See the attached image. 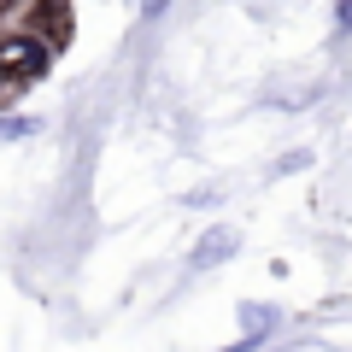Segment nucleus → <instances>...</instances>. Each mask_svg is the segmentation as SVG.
Listing matches in <instances>:
<instances>
[{
  "label": "nucleus",
  "mask_w": 352,
  "mask_h": 352,
  "mask_svg": "<svg viewBox=\"0 0 352 352\" xmlns=\"http://www.w3.org/2000/svg\"><path fill=\"white\" fill-rule=\"evenodd\" d=\"M53 59H59V53H53L41 36H30V30H6V36H0V65H6V71H18L24 82L53 76Z\"/></svg>",
  "instance_id": "nucleus-1"
},
{
  "label": "nucleus",
  "mask_w": 352,
  "mask_h": 352,
  "mask_svg": "<svg viewBox=\"0 0 352 352\" xmlns=\"http://www.w3.org/2000/svg\"><path fill=\"white\" fill-rule=\"evenodd\" d=\"M18 30L41 36L59 53L65 41H71V0H24V6H18Z\"/></svg>",
  "instance_id": "nucleus-2"
},
{
  "label": "nucleus",
  "mask_w": 352,
  "mask_h": 352,
  "mask_svg": "<svg viewBox=\"0 0 352 352\" xmlns=\"http://www.w3.org/2000/svg\"><path fill=\"white\" fill-rule=\"evenodd\" d=\"M235 317H241V340H252V346H270L276 329H282V311H276V305H264V300H241Z\"/></svg>",
  "instance_id": "nucleus-3"
},
{
  "label": "nucleus",
  "mask_w": 352,
  "mask_h": 352,
  "mask_svg": "<svg viewBox=\"0 0 352 352\" xmlns=\"http://www.w3.org/2000/svg\"><path fill=\"white\" fill-rule=\"evenodd\" d=\"M235 247H241V235H235V229H206V235H200V247H194V258H188V270H217V264H229V258H235Z\"/></svg>",
  "instance_id": "nucleus-4"
},
{
  "label": "nucleus",
  "mask_w": 352,
  "mask_h": 352,
  "mask_svg": "<svg viewBox=\"0 0 352 352\" xmlns=\"http://www.w3.org/2000/svg\"><path fill=\"white\" fill-rule=\"evenodd\" d=\"M30 135H41V118H30V112H0V141H30Z\"/></svg>",
  "instance_id": "nucleus-5"
},
{
  "label": "nucleus",
  "mask_w": 352,
  "mask_h": 352,
  "mask_svg": "<svg viewBox=\"0 0 352 352\" xmlns=\"http://www.w3.org/2000/svg\"><path fill=\"white\" fill-rule=\"evenodd\" d=\"M24 94H30V82L18 71H6L0 65V112H12V106H24Z\"/></svg>",
  "instance_id": "nucleus-6"
},
{
  "label": "nucleus",
  "mask_w": 352,
  "mask_h": 352,
  "mask_svg": "<svg viewBox=\"0 0 352 352\" xmlns=\"http://www.w3.org/2000/svg\"><path fill=\"white\" fill-rule=\"evenodd\" d=\"M164 6L170 0H141V18H164Z\"/></svg>",
  "instance_id": "nucleus-7"
},
{
  "label": "nucleus",
  "mask_w": 352,
  "mask_h": 352,
  "mask_svg": "<svg viewBox=\"0 0 352 352\" xmlns=\"http://www.w3.org/2000/svg\"><path fill=\"white\" fill-rule=\"evenodd\" d=\"M335 18H340V30H352V0H340V12H335Z\"/></svg>",
  "instance_id": "nucleus-8"
},
{
  "label": "nucleus",
  "mask_w": 352,
  "mask_h": 352,
  "mask_svg": "<svg viewBox=\"0 0 352 352\" xmlns=\"http://www.w3.org/2000/svg\"><path fill=\"white\" fill-rule=\"evenodd\" d=\"M18 6H24V0H18Z\"/></svg>",
  "instance_id": "nucleus-9"
}]
</instances>
